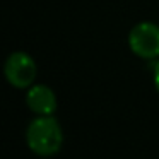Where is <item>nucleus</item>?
<instances>
[{
	"instance_id": "nucleus-1",
	"label": "nucleus",
	"mask_w": 159,
	"mask_h": 159,
	"mask_svg": "<svg viewBox=\"0 0 159 159\" xmlns=\"http://www.w3.org/2000/svg\"><path fill=\"white\" fill-rule=\"evenodd\" d=\"M26 142L34 154L41 157L55 156L62 149L63 132L57 118L52 116H38L28 125L26 130Z\"/></svg>"
},
{
	"instance_id": "nucleus-2",
	"label": "nucleus",
	"mask_w": 159,
	"mask_h": 159,
	"mask_svg": "<svg viewBox=\"0 0 159 159\" xmlns=\"http://www.w3.org/2000/svg\"><path fill=\"white\" fill-rule=\"evenodd\" d=\"M128 46L132 53L142 60L159 58V24L156 22H139L128 33Z\"/></svg>"
},
{
	"instance_id": "nucleus-3",
	"label": "nucleus",
	"mask_w": 159,
	"mask_h": 159,
	"mask_svg": "<svg viewBox=\"0 0 159 159\" xmlns=\"http://www.w3.org/2000/svg\"><path fill=\"white\" fill-rule=\"evenodd\" d=\"M38 67L29 53L14 52L4 63V75L7 82L16 89H29L36 80Z\"/></svg>"
},
{
	"instance_id": "nucleus-4",
	"label": "nucleus",
	"mask_w": 159,
	"mask_h": 159,
	"mask_svg": "<svg viewBox=\"0 0 159 159\" xmlns=\"http://www.w3.org/2000/svg\"><path fill=\"white\" fill-rule=\"evenodd\" d=\"M26 104L38 116H52L57 111V94L45 84H33L26 94Z\"/></svg>"
},
{
	"instance_id": "nucleus-5",
	"label": "nucleus",
	"mask_w": 159,
	"mask_h": 159,
	"mask_svg": "<svg viewBox=\"0 0 159 159\" xmlns=\"http://www.w3.org/2000/svg\"><path fill=\"white\" fill-rule=\"evenodd\" d=\"M152 79H154L156 91L159 93V58L156 60V63H154V69H152Z\"/></svg>"
}]
</instances>
